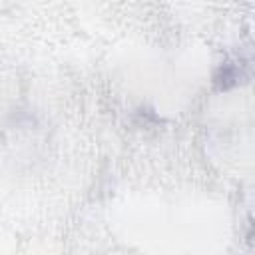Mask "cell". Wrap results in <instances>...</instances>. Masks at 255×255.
Instances as JSON below:
<instances>
[{
    "label": "cell",
    "mask_w": 255,
    "mask_h": 255,
    "mask_svg": "<svg viewBox=\"0 0 255 255\" xmlns=\"http://www.w3.org/2000/svg\"><path fill=\"white\" fill-rule=\"evenodd\" d=\"M237 78H239L237 68H235L233 64H229V62H225V64L219 66V70H217L213 82H215V86H217L219 90H227V88H231V86L237 82Z\"/></svg>",
    "instance_id": "cell-1"
}]
</instances>
